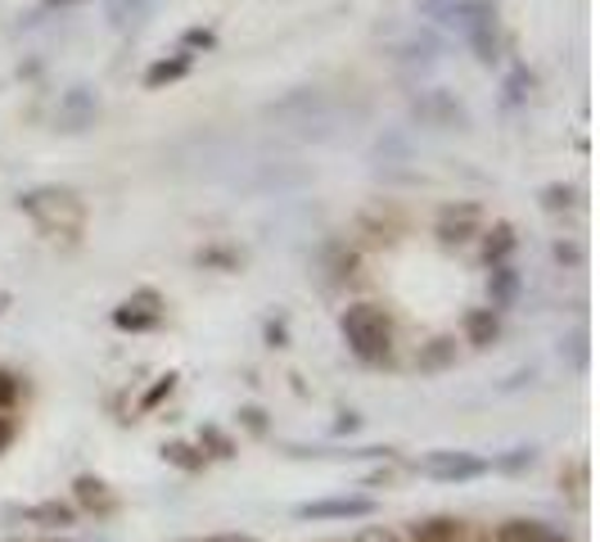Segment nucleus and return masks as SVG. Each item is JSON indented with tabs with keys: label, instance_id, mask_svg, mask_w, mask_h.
<instances>
[{
	"label": "nucleus",
	"instance_id": "nucleus-1",
	"mask_svg": "<svg viewBox=\"0 0 600 542\" xmlns=\"http://www.w3.org/2000/svg\"><path fill=\"white\" fill-rule=\"evenodd\" d=\"M344 335H348V344H353V353H357L361 361H384V357H389L393 325H389V316H384L380 308L361 303V308L344 312Z\"/></svg>",
	"mask_w": 600,
	"mask_h": 542
},
{
	"label": "nucleus",
	"instance_id": "nucleus-2",
	"mask_svg": "<svg viewBox=\"0 0 600 542\" xmlns=\"http://www.w3.org/2000/svg\"><path fill=\"white\" fill-rule=\"evenodd\" d=\"M420 470L429 480H478L487 461L483 457H470V452H434L420 461Z\"/></svg>",
	"mask_w": 600,
	"mask_h": 542
},
{
	"label": "nucleus",
	"instance_id": "nucleus-3",
	"mask_svg": "<svg viewBox=\"0 0 600 542\" xmlns=\"http://www.w3.org/2000/svg\"><path fill=\"white\" fill-rule=\"evenodd\" d=\"M114 321L123 325V331H149V325H159V321H163L159 295H149V289H145L136 303H123V308L114 312Z\"/></svg>",
	"mask_w": 600,
	"mask_h": 542
},
{
	"label": "nucleus",
	"instance_id": "nucleus-4",
	"mask_svg": "<svg viewBox=\"0 0 600 542\" xmlns=\"http://www.w3.org/2000/svg\"><path fill=\"white\" fill-rule=\"evenodd\" d=\"M370 511H374L370 497H339V501H312V506H303L298 516H308V520H325V516L353 520V516H370Z\"/></svg>",
	"mask_w": 600,
	"mask_h": 542
},
{
	"label": "nucleus",
	"instance_id": "nucleus-5",
	"mask_svg": "<svg viewBox=\"0 0 600 542\" xmlns=\"http://www.w3.org/2000/svg\"><path fill=\"white\" fill-rule=\"evenodd\" d=\"M501 542H569V538L546 529V524H533V520H510L501 529Z\"/></svg>",
	"mask_w": 600,
	"mask_h": 542
},
{
	"label": "nucleus",
	"instance_id": "nucleus-6",
	"mask_svg": "<svg viewBox=\"0 0 600 542\" xmlns=\"http://www.w3.org/2000/svg\"><path fill=\"white\" fill-rule=\"evenodd\" d=\"M465 335H470V344H493L497 339V312L493 308L470 312L465 316Z\"/></svg>",
	"mask_w": 600,
	"mask_h": 542
},
{
	"label": "nucleus",
	"instance_id": "nucleus-7",
	"mask_svg": "<svg viewBox=\"0 0 600 542\" xmlns=\"http://www.w3.org/2000/svg\"><path fill=\"white\" fill-rule=\"evenodd\" d=\"M27 520H46V524H72V506H59V501H46L27 511Z\"/></svg>",
	"mask_w": 600,
	"mask_h": 542
},
{
	"label": "nucleus",
	"instance_id": "nucleus-8",
	"mask_svg": "<svg viewBox=\"0 0 600 542\" xmlns=\"http://www.w3.org/2000/svg\"><path fill=\"white\" fill-rule=\"evenodd\" d=\"M452 357H457V344H452V339H434V353L420 357V371H438V367H447Z\"/></svg>",
	"mask_w": 600,
	"mask_h": 542
},
{
	"label": "nucleus",
	"instance_id": "nucleus-9",
	"mask_svg": "<svg viewBox=\"0 0 600 542\" xmlns=\"http://www.w3.org/2000/svg\"><path fill=\"white\" fill-rule=\"evenodd\" d=\"M493 280H497V303H510V299H515V289H519L515 272H510V267H497Z\"/></svg>",
	"mask_w": 600,
	"mask_h": 542
},
{
	"label": "nucleus",
	"instance_id": "nucleus-10",
	"mask_svg": "<svg viewBox=\"0 0 600 542\" xmlns=\"http://www.w3.org/2000/svg\"><path fill=\"white\" fill-rule=\"evenodd\" d=\"M452 538H461V529H457L452 520H429V529H425V542H452Z\"/></svg>",
	"mask_w": 600,
	"mask_h": 542
},
{
	"label": "nucleus",
	"instance_id": "nucleus-11",
	"mask_svg": "<svg viewBox=\"0 0 600 542\" xmlns=\"http://www.w3.org/2000/svg\"><path fill=\"white\" fill-rule=\"evenodd\" d=\"M191 452H195V448H185V443H172V448H168V461H176L181 470H199V465H204V457H191Z\"/></svg>",
	"mask_w": 600,
	"mask_h": 542
},
{
	"label": "nucleus",
	"instance_id": "nucleus-12",
	"mask_svg": "<svg viewBox=\"0 0 600 542\" xmlns=\"http://www.w3.org/2000/svg\"><path fill=\"white\" fill-rule=\"evenodd\" d=\"M357 542H397V538H393L389 529H366V533H361Z\"/></svg>",
	"mask_w": 600,
	"mask_h": 542
},
{
	"label": "nucleus",
	"instance_id": "nucleus-13",
	"mask_svg": "<svg viewBox=\"0 0 600 542\" xmlns=\"http://www.w3.org/2000/svg\"><path fill=\"white\" fill-rule=\"evenodd\" d=\"M212 542H253V538H212Z\"/></svg>",
	"mask_w": 600,
	"mask_h": 542
}]
</instances>
